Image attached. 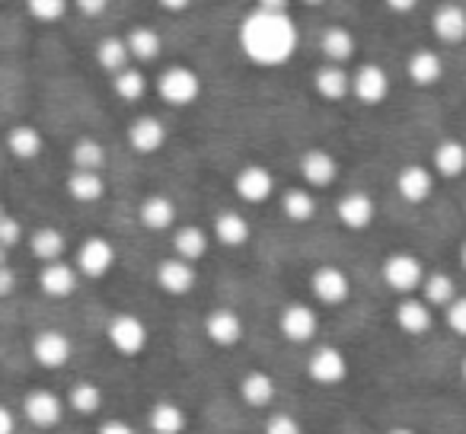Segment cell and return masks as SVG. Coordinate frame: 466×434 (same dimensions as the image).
<instances>
[{
	"instance_id": "1",
	"label": "cell",
	"mask_w": 466,
	"mask_h": 434,
	"mask_svg": "<svg viewBox=\"0 0 466 434\" xmlns=\"http://www.w3.org/2000/svg\"><path fill=\"white\" fill-rule=\"evenodd\" d=\"M240 48L253 65L279 67L298 52V26L288 14L285 0H262L259 7L243 20Z\"/></svg>"
},
{
	"instance_id": "2",
	"label": "cell",
	"mask_w": 466,
	"mask_h": 434,
	"mask_svg": "<svg viewBox=\"0 0 466 434\" xmlns=\"http://www.w3.org/2000/svg\"><path fill=\"white\" fill-rule=\"evenodd\" d=\"M157 93H160L163 103L186 109V106H192L195 99L201 96V77L192 71V67L173 65L157 77Z\"/></svg>"
},
{
	"instance_id": "3",
	"label": "cell",
	"mask_w": 466,
	"mask_h": 434,
	"mask_svg": "<svg viewBox=\"0 0 466 434\" xmlns=\"http://www.w3.org/2000/svg\"><path fill=\"white\" fill-rule=\"evenodd\" d=\"M106 338H109V345L118 355L137 358L147 348L150 332H147V323H144L141 317H135V313H116V317L109 319V326H106Z\"/></svg>"
},
{
	"instance_id": "4",
	"label": "cell",
	"mask_w": 466,
	"mask_h": 434,
	"mask_svg": "<svg viewBox=\"0 0 466 434\" xmlns=\"http://www.w3.org/2000/svg\"><path fill=\"white\" fill-rule=\"evenodd\" d=\"M383 281H387V288H393L396 294L409 298V294L419 291L421 281H425V266H421V259L412 253H393L383 259Z\"/></svg>"
},
{
	"instance_id": "5",
	"label": "cell",
	"mask_w": 466,
	"mask_h": 434,
	"mask_svg": "<svg viewBox=\"0 0 466 434\" xmlns=\"http://www.w3.org/2000/svg\"><path fill=\"white\" fill-rule=\"evenodd\" d=\"M307 377L319 387H339L349 377V358L336 345H317L307 358Z\"/></svg>"
},
{
	"instance_id": "6",
	"label": "cell",
	"mask_w": 466,
	"mask_h": 434,
	"mask_svg": "<svg viewBox=\"0 0 466 434\" xmlns=\"http://www.w3.org/2000/svg\"><path fill=\"white\" fill-rule=\"evenodd\" d=\"M279 329H281V336H285L288 342L304 345V342H310V338H317L319 317H317V310H313L310 304H300V300H294V304L281 307Z\"/></svg>"
},
{
	"instance_id": "7",
	"label": "cell",
	"mask_w": 466,
	"mask_h": 434,
	"mask_svg": "<svg viewBox=\"0 0 466 434\" xmlns=\"http://www.w3.org/2000/svg\"><path fill=\"white\" fill-rule=\"evenodd\" d=\"M112 266H116V247H112L106 237H86L77 247L74 268H77V275H84V278H103Z\"/></svg>"
},
{
	"instance_id": "8",
	"label": "cell",
	"mask_w": 466,
	"mask_h": 434,
	"mask_svg": "<svg viewBox=\"0 0 466 434\" xmlns=\"http://www.w3.org/2000/svg\"><path fill=\"white\" fill-rule=\"evenodd\" d=\"M233 188H237V195H240L247 205H262V201L272 198L275 176H272V169H268V167L249 163V167H243L240 173H237V179H233Z\"/></svg>"
},
{
	"instance_id": "9",
	"label": "cell",
	"mask_w": 466,
	"mask_h": 434,
	"mask_svg": "<svg viewBox=\"0 0 466 434\" xmlns=\"http://www.w3.org/2000/svg\"><path fill=\"white\" fill-rule=\"evenodd\" d=\"M310 288H313V294H317V300H323V304H329V307H339L351 298V281H349V275H345V268H339V266H319L317 272L310 275Z\"/></svg>"
},
{
	"instance_id": "10",
	"label": "cell",
	"mask_w": 466,
	"mask_h": 434,
	"mask_svg": "<svg viewBox=\"0 0 466 434\" xmlns=\"http://www.w3.org/2000/svg\"><path fill=\"white\" fill-rule=\"evenodd\" d=\"M23 415L35 428H55L65 419V402L52 389H29V396L23 399Z\"/></svg>"
},
{
	"instance_id": "11",
	"label": "cell",
	"mask_w": 466,
	"mask_h": 434,
	"mask_svg": "<svg viewBox=\"0 0 466 434\" xmlns=\"http://www.w3.org/2000/svg\"><path fill=\"white\" fill-rule=\"evenodd\" d=\"M71 355H74V345H71V338H67L65 332L42 329L39 336L33 338V358L48 370L65 368V364L71 361Z\"/></svg>"
},
{
	"instance_id": "12",
	"label": "cell",
	"mask_w": 466,
	"mask_h": 434,
	"mask_svg": "<svg viewBox=\"0 0 466 434\" xmlns=\"http://www.w3.org/2000/svg\"><path fill=\"white\" fill-rule=\"evenodd\" d=\"M390 93V77L380 65H361L351 74V96L364 106H377L383 103Z\"/></svg>"
},
{
	"instance_id": "13",
	"label": "cell",
	"mask_w": 466,
	"mask_h": 434,
	"mask_svg": "<svg viewBox=\"0 0 466 434\" xmlns=\"http://www.w3.org/2000/svg\"><path fill=\"white\" fill-rule=\"evenodd\" d=\"M336 214L349 230H368L377 217V205L368 192H345L336 205Z\"/></svg>"
},
{
	"instance_id": "14",
	"label": "cell",
	"mask_w": 466,
	"mask_h": 434,
	"mask_svg": "<svg viewBox=\"0 0 466 434\" xmlns=\"http://www.w3.org/2000/svg\"><path fill=\"white\" fill-rule=\"evenodd\" d=\"M195 281H198V272H195L192 262H182L173 256V259H163L160 266H157V288L173 294V298L188 294L195 288Z\"/></svg>"
},
{
	"instance_id": "15",
	"label": "cell",
	"mask_w": 466,
	"mask_h": 434,
	"mask_svg": "<svg viewBox=\"0 0 466 434\" xmlns=\"http://www.w3.org/2000/svg\"><path fill=\"white\" fill-rule=\"evenodd\" d=\"M300 176H304L307 186L313 188H326L336 182L339 176V160L323 147H310L304 156H300Z\"/></svg>"
},
{
	"instance_id": "16",
	"label": "cell",
	"mask_w": 466,
	"mask_h": 434,
	"mask_svg": "<svg viewBox=\"0 0 466 434\" xmlns=\"http://www.w3.org/2000/svg\"><path fill=\"white\" fill-rule=\"evenodd\" d=\"M396 188H400V195L409 205H421L434 192V173L428 167H421V163H409L396 176Z\"/></svg>"
},
{
	"instance_id": "17",
	"label": "cell",
	"mask_w": 466,
	"mask_h": 434,
	"mask_svg": "<svg viewBox=\"0 0 466 434\" xmlns=\"http://www.w3.org/2000/svg\"><path fill=\"white\" fill-rule=\"evenodd\" d=\"M128 144L137 154H157L167 144V125L157 116H141L128 125Z\"/></svg>"
},
{
	"instance_id": "18",
	"label": "cell",
	"mask_w": 466,
	"mask_h": 434,
	"mask_svg": "<svg viewBox=\"0 0 466 434\" xmlns=\"http://www.w3.org/2000/svg\"><path fill=\"white\" fill-rule=\"evenodd\" d=\"M396 326L400 332H406L409 338H419L425 332H431L434 326V313L425 300H415V298H402L400 307H396Z\"/></svg>"
},
{
	"instance_id": "19",
	"label": "cell",
	"mask_w": 466,
	"mask_h": 434,
	"mask_svg": "<svg viewBox=\"0 0 466 434\" xmlns=\"http://www.w3.org/2000/svg\"><path fill=\"white\" fill-rule=\"evenodd\" d=\"M205 336L211 338L218 348H230L243 338V319L233 310L220 307V310H211L205 319Z\"/></svg>"
},
{
	"instance_id": "20",
	"label": "cell",
	"mask_w": 466,
	"mask_h": 434,
	"mask_svg": "<svg viewBox=\"0 0 466 434\" xmlns=\"http://www.w3.org/2000/svg\"><path fill=\"white\" fill-rule=\"evenodd\" d=\"M77 268L71 266V262H48V266H42L39 272V288L48 294V298H71L74 291H77Z\"/></svg>"
},
{
	"instance_id": "21",
	"label": "cell",
	"mask_w": 466,
	"mask_h": 434,
	"mask_svg": "<svg viewBox=\"0 0 466 434\" xmlns=\"http://www.w3.org/2000/svg\"><path fill=\"white\" fill-rule=\"evenodd\" d=\"M431 167L444 179H457L460 173H466V144L457 141V137H444L441 144H434Z\"/></svg>"
},
{
	"instance_id": "22",
	"label": "cell",
	"mask_w": 466,
	"mask_h": 434,
	"mask_svg": "<svg viewBox=\"0 0 466 434\" xmlns=\"http://www.w3.org/2000/svg\"><path fill=\"white\" fill-rule=\"evenodd\" d=\"M431 29L441 42L447 45H457V42L466 39V10L457 7V4H444V7L434 10L431 16Z\"/></svg>"
},
{
	"instance_id": "23",
	"label": "cell",
	"mask_w": 466,
	"mask_h": 434,
	"mask_svg": "<svg viewBox=\"0 0 466 434\" xmlns=\"http://www.w3.org/2000/svg\"><path fill=\"white\" fill-rule=\"evenodd\" d=\"M249 237H253V227L240 211H220L214 217V240L224 243V247H247Z\"/></svg>"
},
{
	"instance_id": "24",
	"label": "cell",
	"mask_w": 466,
	"mask_h": 434,
	"mask_svg": "<svg viewBox=\"0 0 466 434\" xmlns=\"http://www.w3.org/2000/svg\"><path fill=\"white\" fill-rule=\"evenodd\" d=\"M137 214H141L144 227L160 234V230H169L176 224V201L169 195H147L141 201V211Z\"/></svg>"
},
{
	"instance_id": "25",
	"label": "cell",
	"mask_w": 466,
	"mask_h": 434,
	"mask_svg": "<svg viewBox=\"0 0 466 434\" xmlns=\"http://www.w3.org/2000/svg\"><path fill=\"white\" fill-rule=\"evenodd\" d=\"M275 393H279V387H275V377L266 374V370H249L247 377L240 380V396L247 406L253 409H266L275 402Z\"/></svg>"
},
{
	"instance_id": "26",
	"label": "cell",
	"mask_w": 466,
	"mask_h": 434,
	"mask_svg": "<svg viewBox=\"0 0 466 434\" xmlns=\"http://www.w3.org/2000/svg\"><path fill=\"white\" fill-rule=\"evenodd\" d=\"M406 74H409V80H412V84L431 86V84H438L441 74H444V61H441L431 48H419V52L409 55Z\"/></svg>"
},
{
	"instance_id": "27",
	"label": "cell",
	"mask_w": 466,
	"mask_h": 434,
	"mask_svg": "<svg viewBox=\"0 0 466 434\" xmlns=\"http://www.w3.org/2000/svg\"><path fill=\"white\" fill-rule=\"evenodd\" d=\"M173 253H176V259L192 262L195 266V262L208 253V234L198 227V224H182V227L173 234Z\"/></svg>"
},
{
	"instance_id": "28",
	"label": "cell",
	"mask_w": 466,
	"mask_h": 434,
	"mask_svg": "<svg viewBox=\"0 0 466 434\" xmlns=\"http://www.w3.org/2000/svg\"><path fill=\"white\" fill-rule=\"evenodd\" d=\"M7 150L16 156V160L29 163L46 150V137H42V131L33 128V125H14L7 135Z\"/></svg>"
},
{
	"instance_id": "29",
	"label": "cell",
	"mask_w": 466,
	"mask_h": 434,
	"mask_svg": "<svg viewBox=\"0 0 466 434\" xmlns=\"http://www.w3.org/2000/svg\"><path fill=\"white\" fill-rule=\"evenodd\" d=\"M313 86H317V93L323 99L339 103V99H345L351 93V77L339 65H323L313 74Z\"/></svg>"
},
{
	"instance_id": "30",
	"label": "cell",
	"mask_w": 466,
	"mask_h": 434,
	"mask_svg": "<svg viewBox=\"0 0 466 434\" xmlns=\"http://www.w3.org/2000/svg\"><path fill=\"white\" fill-rule=\"evenodd\" d=\"M147 421H150V431L154 434H182L186 431V412H182V406H176V402H169V399L154 402L147 412Z\"/></svg>"
},
{
	"instance_id": "31",
	"label": "cell",
	"mask_w": 466,
	"mask_h": 434,
	"mask_svg": "<svg viewBox=\"0 0 466 434\" xmlns=\"http://www.w3.org/2000/svg\"><path fill=\"white\" fill-rule=\"evenodd\" d=\"M460 294H457V285H453V278L447 272H431V275H425V281H421V300H425L428 307H451L453 300H457Z\"/></svg>"
},
{
	"instance_id": "32",
	"label": "cell",
	"mask_w": 466,
	"mask_h": 434,
	"mask_svg": "<svg viewBox=\"0 0 466 434\" xmlns=\"http://www.w3.org/2000/svg\"><path fill=\"white\" fill-rule=\"evenodd\" d=\"M29 247H33L35 259H42V266H48V262H61V256H65V249H67V240L61 230L39 227L29 234Z\"/></svg>"
},
{
	"instance_id": "33",
	"label": "cell",
	"mask_w": 466,
	"mask_h": 434,
	"mask_svg": "<svg viewBox=\"0 0 466 434\" xmlns=\"http://www.w3.org/2000/svg\"><path fill=\"white\" fill-rule=\"evenodd\" d=\"M319 48H323L326 65H339V67H342L345 61L355 55V35H351L345 26H329L323 33V42H319Z\"/></svg>"
},
{
	"instance_id": "34",
	"label": "cell",
	"mask_w": 466,
	"mask_h": 434,
	"mask_svg": "<svg viewBox=\"0 0 466 434\" xmlns=\"http://www.w3.org/2000/svg\"><path fill=\"white\" fill-rule=\"evenodd\" d=\"M281 211H285L288 221L307 224V221H313V214H317V198L310 195V188L294 186L281 195Z\"/></svg>"
},
{
	"instance_id": "35",
	"label": "cell",
	"mask_w": 466,
	"mask_h": 434,
	"mask_svg": "<svg viewBox=\"0 0 466 434\" xmlns=\"http://www.w3.org/2000/svg\"><path fill=\"white\" fill-rule=\"evenodd\" d=\"M67 192H71V198L80 201V205H93V201H99L106 195V182L99 173L74 169V173L67 176Z\"/></svg>"
},
{
	"instance_id": "36",
	"label": "cell",
	"mask_w": 466,
	"mask_h": 434,
	"mask_svg": "<svg viewBox=\"0 0 466 434\" xmlns=\"http://www.w3.org/2000/svg\"><path fill=\"white\" fill-rule=\"evenodd\" d=\"M125 45H128L131 58H137V61H154L157 55L163 52L160 35H157L154 29H147V26L128 29V35H125Z\"/></svg>"
},
{
	"instance_id": "37",
	"label": "cell",
	"mask_w": 466,
	"mask_h": 434,
	"mask_svg": "<svg viewBox=\"0 0 466 434\" xmlns=\"http://www.w3.org/2000/svg\"><path fill=\"white\" fill-rule=\"evenodd\" d=\"M71 163L74 169H84V173H99L106 167V147L96 137H80L71 147Z\"/></svg>"
},
{
	"instance_id": "38",
	"label": "cell",
	"mask_w": 466,
	"mask_h": 434,
	"mask_svg": "<svg viewBox=\"0 0 466 434\" xmlns=\"http://www.w3.org/2000/svg\"><path fill=\"white\" fill-rule=\"evenodd\" d=\"M67 406H71L77 415H96L99 409H103V389H99L93 380L74 383L71 393H67Z\"/></svg>"
},
{
	"instance_id": "39",
	"label": "cell",
	"mask_w": 466,
	"mask_h": 434,
	"mask_svg": "<svg viewBox=\"0 0 466 434\" xmlns=\"http://www.w3.org/2000/svg\"><path fill=\"white\" fill-rule=\"evenodd\" d=\"M96 61L103 71L109 74H122L125 67H131V55H128V45H125V39H116V35H109V39H103L96 45Z\"/></svg>"
},
{
	"instance_id": "40",
	"label": "cell",
	"mask_w": 466,
	"mask_h": 434,
	"mask_svg": "<svg viewBox=\"0 0 466 434\" xmlns=\"http://www.w3.org/2000/svg\"><path fill=\"white\" fill-rule=\"evenodd\" d=\"M116 96L122 103H141L144 93H147V77H144L137 67H125L122 74H116Z\"/></svg>"
},
{
	"instance_id": "41",
	"label": "cell",
	"mask_w": 466,
	"mask_h": 434,
	"mask_svg": "<svg viewBox=\"0 0 466 434\" xmlns=\"http://www.w3.org/2000/svg\"><path fill=\"white\" fill-rule=\"evenodd\" d=\"M26 14L39 23H55L67 14V4L65 0H29L26 4Z\"/></svg>"
},
{
	"instance_id": "42",
	"label": "cell",
	"mask_w": 466,
	"mask_h": 434,
	"mask_svg": "<svg viewBox=\"0 0 466 434\" xmlns=\"http://www.w3.org/2000/svg\"><path fill=\"white\" fill-rule=\"evenodd\" d=\"M23 237H26L23 234V224L16 221V217H10V214H4V217H0V247L4 249L16 247Z\"/></svg>"
},
{
	"instance_id": "43",
	"label": "cell",
	"mask_w": 466,
	"mask_h": 434,
	"mask_svg": "<svg viewBox=\"0 0 466 434\" xmlns=\"http://www.w3.org/2000/svg\"><path fill=\"white\" fill-rule=\"evenodd\" d=\"M266 434H304V425H300L294 415L281 412V415H272L266 421Z\"/></svg>"
},
{
	"instance_id": "44",
	"label": "cell",
	"mask_w": 466,
	"mask_h": 434,
	"mask_svg": "<svg viewBox=\"0 0 466 434\" xmlns=\"http://www.w3.org/2000/svg\"><path fill=\"white\" fill-rule=\"evenodd\" d=\"M447 326H451V332H457V336L466 338V298H457L451 307H447L444 313Z\"/></svg>"
},
{
	"instance_id": "45",
	"label": "cell",
	"mask_w": 466,
	"mask_h": 434,
	"mask_svg": "<svg viewBox=\"0 0 466 434\" xmlns=\"http://www.w3.org/2000/svg\"><path fill=\"white\" fill-rule=\"evenodd\" d=\"M96 434H135V428L122 419H106L103 425L96 428Z\"/></svg>"
},
{
	"instance_id": "46",
	"label": "cell",
	"mask_w": 466,
	"mask_h": 434,
	"mask_svg": "<svg viewBox=\"0 0 466 434\" xmlns=\"http://www.w3.org/2000/svg\"><path fill=\"white\" fill-rule=\"evenodd\" d=\"M16 291V272L10 266H0V298H10Z\"/></svg>"
},
{
	"instance_id": "47",
	"label": "cell",
	"mask_w": 466,
	"mask_h": 434,
	"mask_svg": "<svg viewBox=\"0 0 466 434\" xmlns=\"http://www.w3.org/2000/svg\"><path fill=\"white\" fill-rule=\"evenodd\" d=\"M77 10L84 16H103L106 14V0H80Z\"/></svg>"
},
{
	"instance_id": "48",
	"label": "cell",
	"mask_w": 466,
	"mask_h": 434,
	"mask_svg": "<svg viewBox=\"0 0 466 434\" xmlns=\"http://www.w3.org/2000/svg\"><path fill=\"white\" fill-rule=\"evenodd\" d=\"M0 434H16V415L7 406H0Z\"/></svg>"
},
{
	"instance_id": "49",
	"label": "cell",
	"mask_w": 466,
	"mask_h": 434,
	"mask_svg": "<svg viewBox=\"0 0 466 434\" xmlns=\"http://www.w3.org/2000/svg\"><path fill=\"white\" fill-rule=\"evenodd\" d=\"M393 14H409V10H415V0H390L387 4Z\"/></svg>"
},
{
	"instance_id": "50",
	"label": "cell",
	"mask_w": 466,
	"mask_h": 434,
	"mask_svg": "<svg viewBox=\"0 0 466 434\" xmlns=\"http://www.w3.org/2000/svg\"><path fill=\"white\" fill-rule=\"evenodd\" d=\"M163 7H167V10H186L188 4H179V0H167V4H163Z\"/></svg>"
},
{
	"instance_id": "51",
	"label": "cell",
	"mask_w": 466,
	"mask_h": 434,
	"mask_svg": "<svg viewBox=\"0 0 466 434\" xmlns=\"http://www.w3.org/2000/svg\"><path fill=\"white\" fill-rule=\"evenodd\" d=\"M387 434H419V431H412V428H402V425H400V428H390Z\"/></svg>"
},
{
	"instance_id": "52",
	"label": "cell",
	"mask_w": 466,
	"mask_h": 434,
	"mask_svg": "<svg viewBox=\"0 0 466 434\" xmlns=\"http://www.w3.org/2000/svg\"><path fill=\"white\" fill-rule=\"evenodd\" d=\"M0 266H7V249L0 247Z\"/></svg>"
},
{
	"instance_id": "53",
	"label": "cell",
	"mask_w": 466,
	"mask_h": 434,
	"mask_svg": "<svg viewBox=\"0 0 466 434\" xmlns=\"http://www.w3.org/2000/svg\"><path fill=\"white\" fill-rule=\"evenodd\" d=\"M460 377H463V383H466V358L460 361Z\"/></svg>"
},
{
	"instance_id": "54",
	"label": "cell",
	"mask_w": 466,
	"mask_h": 434,
	"mask_svg": "<svg viewBox=\"0 0 466 434\" xmlns=\"http://www.w3.org/2000/svg\"><path fill=\"white\" fill-rule=\"evenodd\" d=\"M460 262H463V268H466V243L460 247Z\"/></svg>"
},
{
	"instance_id": "55",
	"label": "cell",
	"mask_w": 466,
	"mask_h": 434,
	"mask_svg": "<svg viewBox=\"0 0 466 434\" xmlns=\"http://www.w3.org/2000/svg\"><path fill=\"white\" fill-rule=\"evenodd\" d=\"M4 214H7V211H4V205H0V217H4Z\"/></svg>"
},
{
	"instance_id": "56",
	"label": "cell",
	"mask_w": 466,
	"mask_h": 434,
	"mask_svg": "<svg viewBox=\"0 0 466 434\" xmlns=\"http://www.w3.org/2000/svg\"><path fill=\"white\" fill-rule=\"evenodd\" d=\"M463 211H466V205H463Z\"/></svg>"
}]
</instances>
